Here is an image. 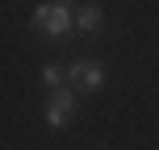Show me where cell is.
I'll return each instance as SVG.
<instances>
[{
    "instance_id": "1",
    "label": "cell",
    "mask_w": 159,
    "mask_h": 150,
    "mask_svg": "<svg viewBox=\"0 0 159 150\" xmlns=\"http://www.w3.org/2000/svg\"><path fill=\"white\" fill-rule=\"evenodd\" d=\"M34 29L42 38H67L75 29V17L67 4H42V8H34Z\"/></svg>"
},
{
    "instance_id": "2",
    "label": "cell",
    "mask_w": 159,
    "mask_h": 150,
    "mask_svg": "<svg viewBox=\"0 0 159 150\" xmlns=\"http://www.w3.org/2000/svg\"><path fill=\"white\" fill-rule=\"evenodd\" d=\"M67 88H71V92H101L105 88V67H96V63H71L67 67Z\"/></svg>"
},
{
    "instance_id": "3",
    "label": "cell",
    "mask_w": 159,
    "mask_h": 150,
    "mask_svg": "<svg viewBox=\"0 0 159 150\" xmlns=\"http://www.w3.org/2000/svg\"><path fill=\"white\" fill-rule=\"evenodd\" d=\"M71 109H75V92H71V88H59V92L50 96V109H46V125H50V129H63L67 121H71Z\"/></svg>"
},
{
    "instance_id": "4",
    "label": "cell",
    "mask_w": 159,
    "mask_h": 150,
    "mask_svg": "<svg viewBox=\"0 0 159 150\" xmlns=\"http://www.w3.org/2000/svg\"><path fill=\"white\" fill-rule=\"evenodd\" d=\"M75 29H84V33H96V29H101V8H96V4L80 8V17H75Z\"/></svg>"
},
{
    "instance_id": "5",
    "label": "cell",
    "mask_w": 159,
    "mask_h": 150,
    "mask_svg": "<svg viewBox=\"0 0 159 150\" xmlns=\"http://www.w3.org/2000/svg\"><path fill=\"white\" fill-rule=\"evenodd\" d=\"M42 79H46L55 92H59V88H67V71H59L55 63H46V67H42Z\"/></svg>"
},
{
    "instance_id": "6",
    "label": "cell",
    "mask_w": 159,
    "mask_h": 150,
    "mask_svg": "<svg viewBox=\"0 0 159 150\" xmlns=\"http://www.w3.org/2000/svg\"><path fill=\"white\" fill-rule=\"evenodd\" d=\"M55 4H71V0H55Z\"/></svg>"
}]
</instances>
